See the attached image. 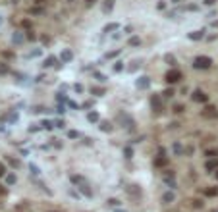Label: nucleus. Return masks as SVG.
<instances>
[{
    "label": "nucleus",
    "instance_id": "obj_1",
    "mask_svg": "<svg viewBox=\"0 0 218 212\" xmlns=\"http://www.w3.org/2000/svg\"><path fill=\"white\" fill-rule=\"evenodd\" d=\"M70 179H71V183H75V185L79 187V191L83 193L87 199H91V197H93V191L89 189V183H87V179H85L83 175H75V173H73Z\"/></svg>",
    "mask_w": 218,
    "mask_h": 212
},
{
    "label": "nucleus",
    "instance_id": "obj_2",
    "mask_svg": "<svg viewBox=\"0 0 218 212\" xmlns=\"http://www.w3.org/2000/svg\"><path fill=\"white\" fill-rule=\"evenodd\" d=\"M212 60L208 56H197L195 60H193V68L195 70H206V68H211Z\"/></svg>",
    "mask_w": 218,
    "mask_h": 212
},
{
    "label": "nucleus",
    "instance_id": "obj_3",
    "mask_svg": "<svg viewBox=\"0 0 218 212\" xmlns=\"http://www.w3.org/2000/svg\"><path fill=\"white\" fill-rule=\"evenodd\" d=\"M180 79H181V71L180 70H170L166 73V81L168 83H178Z\"/></svg>",
    "mask_w": 218,
    "mask_h": 212
},
{
    "label": "nucleus",
    "instance_id": "obj_4",
    "mask_svg": "<svg viewBox=\"0 0 218 212\" xmlns=\"http://www.w3.org/2000/svg\"><path fill=\"white\" fill-rule=\"evenodd\" d=\"M193 100H197V102H206L208 96H206L201 89H195V91H193Z\"/></svg>",
    "mask_w": 218,
    "mask_h": 212
},
{
    "label": "nucleus",
    "instance_id": "obj_5",
    "mask_svg": "<svg viewBox=\"0 0 218 212\" xmlns=\"http://www.w3.org/2000/svg\"><path fill=\"white\" fill-rule=\"evenodd\" d=\"M126 191H128L131 197H141V189H139L137 185H128L126 187Z\"/></svg>",
    "mask_w": 218,
    "mask_h": 212
},
{
    "label": "nucleus",
    "instance_id": "obj_6",
    "mask_svg": "<svg viewBox=\"0 0 218 212\" xmlns=\"http://www.w3.org/2000/svg\"><path fill=\"white\" fill-rule=\"evenodd\" d=\"M151 104H153V108H156V112H160V110H162V102H160V96H158V95H153Z\"/></svg>",
    "mask_w": 218,
    "mask_h": 212
},
{
    "label": "nucleus",
    "instance_id": "obj_7",
    "mask_svg": "<svg viewBox=\"0 0 218 212\" xmlns=\"http://www.w3.org/2000/svg\"><path fill=\"white\" fill-rule=\"evenodd\" d=\"M149 85H151V79H149V77H139V79H137V87H139V89H147Z\"/></svg>",
    "mask_w": 218,
    "mask_h": 212
},
{
    "label": "nucleus",
    "instance_id": "obj_8",
    "mask_svg": "<svg viewBox=\"0 0 218 212\" xmlns=\"http://www.w3.org/2000/svg\"><path fill=\"white\" fill-rule=\"evenodd\" d=\"M203 116H205V118H216L218 112H216V108H212V106H206V108L203 110Z\"/></svg>",
    "mask_w": 218,
    "mask_h": 212
},
{
    "label": "nucleus",
    "instance_id": "obj_9",
    "mask_svg": "<svg viewBox=\"0 0 218 212\" xmlns=\"http://www.w3.org/2000/svg\"><path fill=\"white\" fill-rule=\"evenodd\" d=\"M176 200V195H174L172 191H166L164 195H162V203H166V205H170V203H174Z\"/></svg>",
    "mask_w": 218,
    "mask_h": 212
},
{
    "label": "nucleus",
    "instance_id": "obj_10",
    "mask_svg": "<svg viewBox=\"0 0 218 212\" xmlns=\"http://www.w3.org/2000/svg\"><path fill=\"white\" fill-rule=\"evenodd\" d=\"M71 58H73L71 50H64L62 54H60V60H62V64H68V62H71Z\"/></svg>",
    "mask_w": 218,
    "mask_h": 212
},
{
    "label": "nucleus",
    "instance_id": "obj_11",
    "mask_svg": "<svg viewBox=\"0 0 218 212\" xmlns=\"http://www.w3.org/2000/svg\"><path fill=\"white\" fill-rule=\"evenodd\" d=\"M118 118H120V122H126V123H128V127H129V129L133 127V120H131L128 114H120Z\"/></svg>",
    "mask_w": 218,
    "mask_h": 212
},
{
    "label": "nucleus",
    "instance_id": "obj_12",
    "mask_svg": "<svg viewBox=\"0 0 218 212\" xmlns=\"http://www.w3.org/2000/svg\"><path fill=\"white\" fill-rule=\"evenodd\" d=\"M203 193H205L206 197H216V195H218V187H206Z\"/></svg>",
    "mask_w": 218,
    "mask_h": 212
},
{
    "label": "nucleus",
    "instance_id": "obj_13",
    "mask_svg": "<svg viewBox=\"0 0 218 212\" xmlns=\"http://www.w3.org/2000/svg\"><path fill=\"white\" fill-rule=\"evenodd\" d=\"M168 164V158L166 156H160V158H156V160H154V166L156 168H162V166H166Z\"/></svg>",
    "mask_w": 218,
    "mask_h": 212
},
{
    "label": "nucleus",
    "instance_id": "obj_14",
    "mask_svg": "<svg viewBox=\"0 0 218 212\" xmlns=\"http://www.w3.org/2000/svg\"><path fill=\"white\" fill-rule=\"evenodd\" d=\"M203 33L205 31H193V33H189V39L191 41H199V39H203Z\"/></svg>",
    "mask_w": 218,
    "mask_h": 212
},
{
    "label": "nucleus",
    "instance_id": "obj_15",
    "mask_svg": "<svg viewBox=\"0 0 218 212\" xmlns=\"http://www.w3.org/2000/svg\"><path fill=\"white\" fill-rule=\"evenodd\" d=\"M206 170H208V172H212V170H216V168H218V160H208V162H206Z\"/></svg>",
    "mask_w": 218,
    "mask_h": 212
},
{
    "label": "nucleus",
    "instance_id": "obj_16",
    "mask_svg": "<svg viewBox=\"0 0 218 212\" xmlns=\"http://www.w3.org/2000/svg\"><path fill=\"white\" fill-rule=\"evenodd\" d=\"M128 45L129 46H139V45H141V39H139V37H131L128 41Z\"/></svg>",
    "mask_w": 218,
    "mask_h": 212
},
{
    "label": "nucleus",
    "instance_id": "obj_17",
    "mask_svg": "<svg viewBox=\"0 0 218 212\" xmlns=\"http://www.w3.org/2000/svg\"><path fill=\"white\" fill-rule=\"evenodd\" d=\"M87 120H89L91 123L98 122V114H96V112H89V114H87Z\"/></svg>",
    "mask_w": 218,
    "mask_h": 212
},
{
    "label": "nucleus",
    "instance_id": "obj_18",
    "mask_svg": "<svg viewBox=\"0 0 218 212\" xmlns=\"http://www.w3.org/2000/svg\"><path fill=\"white\" fill-rule=\"evenodd\" d=\"M101 129H103V131H112V123L110 122H101Z\"/></svg>",
    "mask_w": 218,
    "mask_h": 212
},
{
    "label": "nucleus",
    "instance_id": "obj_19",
    "mask_svg": "<svg viewBox=\"0 0 218 212\" xmlns=\"http://www.w3.org/2000/svg\"><path fill=\"white\" fill-rule=\"evenodd\" d=\"M54 62H56V58H54V56H48V58L45 60V64H43V66H45V68H50Z\"/></svg>",
    "mask_w": 218,
    "mask_h": 212
},
{
    "label": "nucleus",
    "instance_id": "obj_20",
    "mask_svg": "<svg viewBox=\"0 0 218 212\" xmlns=\"http://www.w3.org/2000/svg\"><path fill=\"white\" fill-rule=\"evenodd\" d=\"M118 27H120L118 23H110V25H106V27H104V33H108V31H116Z\"/></svg>",
    "mask_w": 218,
    "mask_h": 212
},
{
    "label": "nucleus",
    "instance_id": "obj_21",
    "mask_svg": "<svg viewBox=\"0 0 218 212\" xmlns=\"http://www.w3.org/2000/svg\"><path fill=\"white\" fill-rule=\"evenodd\" d=\"M93 93H95V95H98V96H103L104 95V87H93Z\"/></svg>",
    "mask_w": 218,
    "mask_h": 212
},
{
    "label": "nucleus",
    "instance_id": "obj_22",
    "mask_svg": "<svg viewBox=\"0 0 218 212\" xmlns=\"http://www.w3.org/2000/svg\"><path fill=\"white\" fill-rule=\"evenodd\" d=\"M124 154H126V158H131V156H133V150H131V147H126V148H124Z\"/></svg>",
    "mask_w": 218,
    "mask_h": 212
},
{
    "label": "nucleus",
    "instance_id": "obj_23",
    "mask_svg": "<svg viewBox=\"0 0 218 212\" xmlns=\"http://www.w3.org/2000/svg\"><path fill=\"white\" fill-rule=\"evenodd\" d=\"M112 6H114V0H106V4H104V12L112 10Z\"/></svg>",
    "mask_w": 218,
    "mask_h": 212
},
{
    "label": "nucleus",
    "instance_id": "obj_24",
    "mask_svg": "<svg viewBox=\"0 0 218 212\" xmlns=\"http://www.w3.org/2000/svg\"><path fill=\"white\" fill-rule=\"evenodd\" d=\"M68 137H70V139H77V137H79V131H73V129H71V131H68Z\"/></svg>",
    "mask_w": 218,
    "mask_h": 212
},
{
    "label": "nucleus",
    "instance_id": "obj_25",
    "mask_svg": "<svg viewBox=\"0 0 218 212\" xmlns=\"http://www.w3.org/2000/svg\"><path fill=\"white\" fill-rule=\"evenodd\" d=\"M14 43H23V37H21V35H19V33H16V35H14Z\"/></svg>",
    "mask_w": 218,
    "mask_h": 212
},
{
    "label": "nucleus",
    "instance_id": "obj_26",
    "mask_svg": "<svg viewBox=\"0 0 218 212\" xmlns=\"http://www.w3.org/2000/svg\"><path fill=\"white\" fill-rule=\"evenodd\" d=\"M41 125H43V129H52V122H48V120H45Z\"/></svg>",
    "mask_w": 218,
    "mask_h": 212
},
{
    "label": "nucleus",
    "instance_id": "obj_27",
    "mask_svg": "<svg viewBox=\"0 0 218 212\" xmlns=\"http://www.w3.org/2000/svg\"><path fill=\"white\" fill-rule=\"evenodd\" d=\"M166 62H168L170 66H174V64H176V58H174V56H170V54H166Z\"/></svg>",
    "mask_w": 218,
    "mask_h": 212
},
{
    "label": "nucleus",
    "instance_id": "obj_28",
    "mask_svg": "<svg viewBox=\"0 0 218 212\" xmlns=\"http://www.w3.org/2000/svg\"><path fill=\"white\" fill-rule=\"evenodd\" d=\"M124 70V64H122V62H116V64H114V71H122Z\"/></svg>",
    "mask_w": 218,
    "mask_h": 212
},
{
    "label": "nucleus",
    "instance_id": "obj_29",
    "mask_svg": "<svg viewBox=\"0 0 218 212\" xmlns=\"http://www.w3.org/2000/svg\"><path fill=\"white\" fill-rule=\"evenodd\" d=\"M108 205L110 206H120V200L118 199H108Z\"/></svg>",
    "mask_w": 218,
    "mask_h": 212
},
{
    "label": "nucleus",
    "instance_id": "obj_30",
    "mask_svg": "<svg viewBox=\"0 0 218 212\" xmlns=\"http://www.w3.org/2000/svg\"><path fill=\"white\" fill-rule=\"evenodd\" d=\"M174 112H176V114H181V112H183V106H181V104H176V106H174Z\"/></svg>",
    "mask_w": 218,
    "mask_h": 212
},
{
    "label": "nucleus",
    "instance_id": "obj_31",
    "mask_svg": "<svg viewBox=\"0 0 218 212\" xmlns=\"http://www.w3.org/2000/svg\"><path fill=\"white\" fill-rule=\"evenodd\" d=\"M174 150H176L178 154H181V152H183V148H181V145H180V143H176V145H174Z\"/></svg>",
    "mask_w": 218,
    "mask_h": 212
},
{
    "label": "nucleus",
    "instance_id": "obj_32",
    "mask_svg": "<svg viewBox=\"0 0 218 212\" xmlns=\"http://www.w3.org/2000/svg\"><path fill=\"white\" fill-rule=\"evenodd\" d=\"M6 181L10 183V185H12V183H16V175H14V173H10V175L6 177Z\"/></svg>",
    "mask_w": 218,
    "mask_h": 212
},
{
    "label": "nucleus",
    "instance_id": "obj_33",
    "mask_svg": "<svg viewBox=\"0 0 218 212\" xmlns=\"http://www.w3.org/2000/svg\"><path fill=\"white\" fill-rule=\"evenodd\" d=\"M29 170H31V172L35 173V175H39V173H41V172H39V168L35 166V164H31V166H29Z\"/></svg>",
    "mask_w": 218,
    "mask_h": 212
},
{
    "label": "nucleus",
    "instance_id": "obj_34",
    "mask_svg": "<svg viewBox=\"0 0 218 212\" xmlns=\"http://www.w3.org/2000/svg\"><path fill=\"white\" fill-rule=\"evenodd\" d=\"M95 77L98 79V81H101V83H104V81H106V77H104L103 73H95Z\"/></svg>",
    "mask_w": 218,
    "mask_h": 212
},
{
    "label": "nucleus",
    "instance_id": "obj_35",
    "mask_svg": "<svg viewBox=\"0 0 218 212\" xmlns=\"http://www.w3.org/2000/svg\"><path fill=\"white\" fill-rule=\"evenodd\" d=\"M4 173H6V166H4V164H2V162H0V177H2V175H4Z\"/></svg>",
    "mask_w": 218,
    "mask_h": 212
},
{
    "label": "nucleus",
    "instance_id": "obj_36",
    "mask_svg": "<svg viewBox=\"0 0 218 212\" xmlns=\"http://www.w3.org/2000/svg\"><path fill=\"white\" fill-rule=\"evenodd\" d=\"M120 54V50H114V52H110V54H106V58H114V56H118Z\"/></svg>",
    "mask_w": 218,
    "mask_h": 212
},
{
    "label": "nucleus",
    "instance_id": "obj_37",
    "mask_svg": "<svg viewBox=\"0 0 218 212\" xmlns=\"http://www.w3.org/2000/svg\"><path fill=\"white\" fill-rule=\"evenodd\" d=\"M172 95H174L172 89H166V91H164V96H172Z\"/></svg>",
    "mask_w": 218,
    "mask_h": 212
},
{
    "label": "nucleus",
    "instance_id": "obj_38",
    "mask_svg": "<svg viewBox=\"0 0 218 212\" xmlns=\"http://www.w3.org/2000/svg\"><path fill=\"white\" fill-rule=\"evenodd\" d=\"M64 125H66L64 120H58V122H56V127H64Z\"/></svg>",
    "mask_w": 218,
    "mask_h": 212
},
{
    "label": "nucleus",
    "instance_id": "obj_39",
    "mask_svg": "<svg viewBox=\"0 0 218 212\" xmlns=\"http://www.w3.org/2000/svg\"><path fill=\"white\" fill-rule=\"evenodd\" d=\"M214 154H218V150H206V156H214Z\"/></svg>",
    "mask_w": 218,
    "mask_h": 212
},
{
    "label": "nucleus",
    "instance_id": "obj_40",
    "mask_svg": "<svg viewBox=\"0 0 218 212\" xmlns=\"http://www.w3.org/2000/svg\"><path fill=\"white\" fill-rule=\"evenodd\" d=\"M6 71H8V68H6L4 64H2V66H0V73H6Z\"/></svg>",
    "mask_w": 218,
    "mask_h": 212
},
{
    "label": "nucleus",
    "instance_id": "obj_41",
    "mask_svg": "<svg viewBox=\"0 0 218 212\" xmlns=\"http://www.w3.org/2000/svg\"><path fill=\"white\" fill-rule=\"evenodd\" d=\"M166 8V2H158V10H164Z\"/></svg>",
    "mask_w": 218,
    "mask_h": 212
},
{
    "label": "nucleus",
    "instance_id": "obj_42",
    "mask_svg": "<svg viewBox=\"0 0 218 212\" xmlns=\"http://www.w3.org/2000/svg\"><path fill=\"white\" fill-rule=\"evenodd\" d=\"M31 12H33V14H43V10H41V8H33Z\"/></svg>",
    "mask_w": 218,
    "mask_h": 212
},
{
    "label": "nucleus",
    "instance_id": "obj_43",
    "mask_svg": "<svg viewBox=\"0 0 218 212\" xmlns=\"http://www.w3.org/2000/svg\"><path fill=\"white\" fill-rule=\"evenodd\" d=\"M214 2H216V0H205V4H206V6H212Z\"/></svg>",
    "mask_w": 218,
    "mask_h": 212
},
{
    "label": "nucleus",
    "instance_id": "obj_44",
    "mask_svg": "<svg viewBox=\"0 0 218 212\" xmlns=\"http://www.w3.org/2000/svg\"><path fill=\"white\" fill-rule=\"evenodd\" d=\"M85 2H87V4H93V2H95V0H85Z\"/></svg>",
    "mask_w": 218,
    "mask_h": 212
},
{
    "label": "nucleus",
    "instance_id": "obj_45",
    "mask_svg": "<svg viewBox=\"0 0 218 212\" xmlns=\"http://www.w3.org/2000/svg\"><path fill=\"white\" fill-rule=\"evenodd\" d=\"M172 2H174V4H176V2H180V0H172Z\"/></svg>",
    "mask_w": 218,
    "mask_h": 212
},
{
    "label": "nucleus",
    "instance_id": "obj_46",
    "mask_svg": "<svg viewBox=\"0 0 218 212\" xmlns=\"http://www.w3.org/2000/svg\"><path fill=\"white\" fill-rule=\"evenodd\" d=\"M216 177H218V172H216Z\"/></svg>",
    "mask_w": 218,
    "mask_h": 212
}]
</instances>
